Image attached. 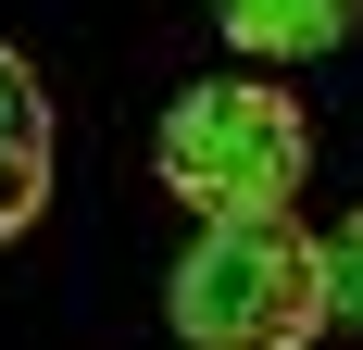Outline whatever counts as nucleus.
Listing matches in <instances>:
<instances>
[{
  "instance_id": "obj_1",
  "label": "nucleus",
  "mask_w": 363,
  "mask_h": 350,
  "mask_svg": "<svg viewBox=\"0 0 363 350\" xmlns=\"http://www.w3.org/2000/svg\"><path fill=\"white\" fill-rule=\"evenodd\" d=\"M163 188H176L201 225H263V213L301 201V175H313V125H301L289 88H263V75H201L163 101V138H150Z\"/></svg>"
},
{
  "instance_id": "obj_2",
  "label": "nucleus",
  "mask_w": 363,
  "mask_h": 350,
  "mask_svg": "<svg viewBox=\"0 0 363 350\" xmlns=\"http://www.w3.org/2000/svg\"><path fill=\"white\" fill-rule=\"evenodd\" d=\"M163 325L188 350H313L326 338V238H301L289 213L201 225L163 276Z\"/></svg>"
},
{
  "instance_id": "obj_3",
  "label": "nucleus",
  "mask_w": 363,
  "mask_h": 350,
  "mask_svg": "<svg viewBox=\"0 0 363 350\" xmlns=\"http://www.w3.org/2000/svg\"><path fill=\"white\" fill-rule=\"evenodd\" d=\"M50 201V88L26 50H0V238H26Z\"/></svg>"
},
{
  "instance_id": "obj_4",
  "label": "nucleus",
  "mask_w": 363,
  "mask_h": 350,
  "mask_svg": "<svg viewBox=\"0 0 363 350\" xmlns=\"http://www.w3.org/2000/svg\"><path fill=\"white\" fill-rule=\"evenodd\" d=\"M213 26L251 50V63H313L351 38V0H213Z\"/></svg>"
},
{
  "instance_id": "obj_5",
  "label": "nucleus",
  "mask_w": 363,
  "mask_h": 350,
  "mask_svg": "<svg viewBox=\"0 0 363 350\" xmlns=\"http://www.w3.org/2000/svg\"><path fill=\"white\" fill-rule=\"evenodd\" d=\"M326 325H338V338H363V213L326 238Z\"/></svg>"
}]
</instances>
